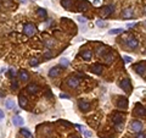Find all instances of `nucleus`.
<instances>
[{
  "label": "nucleus",
  "instance_id": "f257e3e1",
  "mask_svg": "<svg viewBox=\"0 0 146 138\" xmlns=\"http://www.w3.org/2000/svg\"><path fill=\"white\" fill-rule=\"evenodd\" d=\"M123 119H124V115L122 112H113L112 114V121H113L114 126L118 131L123 130Z\"/></svg>",
  "mask_w": 146,
  "mask_h": 138
},
{
  "label": "nucleus",
  "instance_id": "f03ea898",
  "mask_svg": "<svg viewBox=\"0 0 146 138\" xmlns=\"http://www.w3.org/2000/svg\"><path fill=\"white\" fill-rule=\"evenodd\" d=\"M76 9L77 11H86L89 9V3L85 0H78L76 4Z\"/></svg>",
  "mask_w": 146,
  "mask_h": 138
},
{
  "label": "nucleus",
  "instance_id": "7ed1b4c3",
  "mask_svg": "<svg viewBox=\"0 0 146 138\" xmlns=\"http://www.w3.org/2000/svg\"><path fill=\"white\" fill-rule=\"evenodd\" d=\"M133 68L135 70V72H137L138 75H144V72H145V70H146V62L145 61L138 62V64H135L133 66Z\"/></svg>",
  "mask_w": 146,
  "mask_h": 138
},
{
  "label": "nucleus",
  "instance_id": "20e7f679",
  "mask_svg": "<svg viewBox=\"0 0 146 138\" xmlns=\"http://www.w3.org/2000/svg\"><path fill=\"white\" fill-rule=\"evenodd\" d=\"M119 86H121L122 89H123L124 92H127V93H129L130 90H132V83H130L129 78H124V80H122V82L119 83Z\"/></svg>",
  "mask_w": 146,
  "mask_h": 138
},
{
  "label": "nucleus",
  "instance_id": "39448f33",
  "mask_svg": "<svg viewBox=\"0 0 146 138\" xmlns=\"http://www.w3.org/2000/svg\"><path fill=\"white\" fill-rule=\"evenodd\" d=\"M23 31H25V33L27 35H33L35 32H37V28H35L34 25H32V23H27V25H25V28H23Z\"/></svg>",
  "mask_w": 146,
  "mask_h": 138
},
{
  "label": "nucleus",
  "instance_id": "423d86ee",
  "mask_svg": "<svg viewBox=\"0 0 146 138\" xmlns=\"http://www.w3.org/2000/svg\"><path fill=\"white\" fill-rule=\"evenodd\" d=\"M114 7L112 6V5H108V6H104L101 10V12H100V15H101L104 19H106V17H108L110 15H111L112 12H113Z\"/></svg>",
  "mask_w": 146,
  "mask_h": 138
},
{
  "label": "nucleus",
  "instance_id": "0eeeda50",
  "mask_svg": "<svg viewBox=\"0 0 146 138\" xmlns=\"http://www.w3.org/2000/svg\"><path fill=\"white\" fill-rule=\"evenodd\" d=\"M130 128L134 132H141V130H143V122L138 121V120H134V121L130 123Z\"/></svg>",
  "mask_w": 146,
  "mask_h": 138
},
{
  "label": "nucleus",
  "instance_id": "6e6552de",
  "mask_svg": "<svg viewBox=\"0 0 146 138\" xmlns=\"http://www.w3.org/2000/svg\"><path fill=\"white\" fill-rule=\"evenodd\" d=\"M78 106H79V109L82 111H88L90 110V103L89 102H86V100H83V99H79L78 100Z\"/></svg>",
  "mask_w": 146,
  "mask_h": 138
},
{
  "label": "nucleus",
  "instance_id": "1a4fd4ad",
  "mask_svg": "<svg viewBox=\"0 0 146 138\" xmlns=\"http://www.w3.org/2000/svg\"><path fill=\"white\" fill-rule=\"evenodd\" d=\"M117 108L118 109L127 110L128 109V99L127 98H119L117 102Z\"/></svg>",
  "mask_w": 146,
  "mask_h": 138
},
{
  "label": "nucleus",
  "instance_id": "9d476101",
  "mask_svg": "<svg viewBox=\"0 0 146 138\" xmlns=\"http://www.w3.org/2000/svg\"><path fill=\"white\" fill-rule=\"evenodd\" d=\"M104 71V66L101 64H94L91 66V72L95 75H101Z\"/></svg>",
  "mask_w": 146,
  "mask_h": 138
},
{
  "label": "nucleus",
  "instance_id": "9b49d317",
  "mask_svg": "<svg viewBox=\"0 0 146 138\" xmlns=\"http://www.w3.org/2000/svg\"><path fill=\"white\" fill-rule=\"evenodd\" d=\"M135 114L138 116H146V109L141 104H137L135 105Z\"/></svg>",
  "mask_w": 146,
  "mask_h": 138
},
{
  "label": "nucleus",
  "instance_id": "f8f14e48",
  "mask_svg": "<svg viewBox=\"0 0 146 138\" xmlns=\"http://www.w3.org/2000/svg\"><path fill=\"white\" fill-rule=\"evenodd\" d=\"M67 84L71 87V88H77L79 86V80L77 77H70L67 80Z\"/></svg>",
  "mask_w": 146,
  "mask_h": 138
},
{
  "label": "nucleus",
  "instance_id": "ddd939ff",
  "mask_svg": "<svg viewBox=\"0 0 146 138\" xmlns=\"http://www.w3.org/2000/svg\"><path fill=\"white\" fill-rule=\"evenodd\" d=\"M26 89H27V92H28L29 94H35L39 90V87L37 86L35 83H29L28 86H27V88H26Z\"/></svg>",
  "mask_w": 146,
  "mask_h": 138
},
{
  "label": "nucleus",
  "instance_id": "4468645a",
  "mask_svg": "<svg viewBox=\"0 0 146 138\" xmlns=\"http://www.w3.org/2000/svg\"><path fill=\"white\" fill-rule=\"evenodd\" d=\"M127 45H128V48H130V49H135V48H138L139 42H138L135 38H128L127 39Z\"/></svg>",
  "mask_w": 146,
  "mask_h": 138
},
{
  "label": "nucleus",
  "instance_id": "2eb2a0df",
  "mask_svg": "<svg viewBox=\"0 0 146 138\" xmlns=\"http://www.w3.org/2000/svg\"><path fill=\"white\" fill-rule=\"evenodd\" d=\"M60 73H61L60 66H55V67L50 68V71H49V76H50V77H57Z\"/></svg>",
  "mask_w": 146,
  "mask_h": 138
},
{
  "label": "nucleus",
  "instance_id": "dca6fc26",
  "mask_svg": "<svg viewBox=\"0 0 146 138\" xmlns=\"http://www.w3.org/2000/svg\"><path fill=\"white\" fill-rule=\"evenodd\" d=\"M133 15H134V12H133V9H132V7H128V9H125L123 12H122V17H123V19H125V20L132 19V17H133Z\"/></svg>",
  "mask_w": 146,
  "mask_h": 138
},
{
  "label": "nucleus",
  "instance_id": "f3484780",
  "mask_svg": "<svg viewBox=\"0 0 146 138\" xmlns=\"http://www.w3.org/2000/svg\"><path fill=\"white\" fill-rule=\"evenodd\" d=\"M12 123L15 126H23L25 120H23L20 115H16V116H13V117H12Z\"/></svg>",
  "mask_w": 146,
  "mask_h": 138
},
{
  "label": "nucleus",
  "instance_id": "a211bd4d",
  "mask_svg": "<svg viewBox=\"0 0 146 138\" xmlns=\"http://www.w3.org/2000/svg\"><path fill=\"white\" fill-rule=\"evenodd\" d=\"M104 59H105V61H106V64H112V61L114 60V54L113 53H107V54L104 56Z\"/></svg>",
  "mask_w": 146,
  "mask_h": 138
},
{
  "label": "nucleus",
  "instance_id": "6ab92c4d",
  "mask_svg": "<svg viewBox=\"0 0 146 138\" xmlns=\"http://www.w3.org/2000/svg\"><path fill=\"white\" fill-rule=\"evenodd\" d=\"M15 106H16V104H15V100L7 99L6 102H5V108H6V109L12 110V109H15Z\"/></svg>",
  "mask_w": 146,
  "mask_h": 138
},
{
  "label": "nucleus",
  "instance_id": "aec40b11",
  "mask_svg": "<svg viewBox=\"0 0 146 138\" xmlns=\"http://www.w3.org/2000/svg\"><path fill=\"white\" fill-rule=\"evenodd\" d=\"M18 77H20V80H22V81H28L29 80V75H28L27 71L21 70L20 71V73H18Z\"/></svg>",
  "mask_w": 146,
  "mask_h": 138
},
{
  "label": "nucleus",
  "instance_id": "412c9836",
  "mask_svg": "<svg viewBox=\"0 0 146 138\" xmlns=\"http://www.w3.org/2000/svg\"><path fill=\"white\" fill-rule=\"evenodd\" d=\"M82 56H83V59H84V60H90V59H91V56H93L91 50H89V49H85V50L82 53Z\"/></svg>",
  "mask_w": 146,
  "mask_h": 138
},
{
  "label": "nucleus",
  "instance_id": "4be33fe9",
  "mask_svg": "<svg viewBox=\"0 0 146 138\" xmlns=\"http://www.w3.org/2000/svg\"><path fill=\"white\" fill-rule=\"evenodd\" d=\"M18 103H20L21 108H26V106H27V98H26L23 94H21V95L18 96Z\"/></svg>",
  "mask_w": 146,
  "mask_h": 138
},
{
  "label": "nucleus",
  "instance_id": "5701e85b",
  "mask_svg": "<svg viewBox=\"0 0 146 138\" xmlns=\"http://www.w3.org/2000/svg\"><path fill=\"white\" fill-rule=\"evenodd\" d=\"M107 48L106 47H101V48H99L98 50H96V54H98V56H105L106 54H107Z\"/></svg>",
  "mask_w": 146,
  "mask_h": 138
},
{
  "label": "nucleus",
  "instance_id": "b1692460",
  "mask_svg": "<svg viewBox=\"0 0 146 138\" xmlns=\"http://www.w3.org/2000/svg\"><path fill=\"white\" fill-rule=\"evenodd\" d=\"M73 1H74V0H62V1H61V5H62L65 9L68 10V9H71V5L73 4Z\"/></svg>",
  "mask_w": 146,
  "mask_h": 138
},
{
  "label": "nucleus",
  "instance_id": "393cba45",
  "mask_svg": "<svg viewBox=\"0 0 146 138\" xmlns=\"http://www.w3.org/2000/svg\"><path fill=\"white\" fill-rule=\"evenodd\" d=\"M21 135L25 138H33V135L27 128H21Z\"/></svg>",
  "mask_w": 146,
  "mask_h": 138
},
{
  "label": "nucleus",
  "instance_id": "a878e982",
  "mask_svg": "<svg viewBox=\"0 0 146 138\" xmlns=\"http://www.w3.org/2000/svg\"><path fill=\"white\" fill-rule=\"evenodd\" d=\"M122 32H123V29L122 28H113V29H111L108 33H110L111 35H116V34H121Z\"/></svg>",
  "mask_w": 146,
  "mask_h": 138
},
{
  "label": "nucleus",
  "instance_id": "bb28decb",
  "mask_svg": "<svg viewBox=\"0 0 146 138\" xmlns=\"http://www.w3.org/2000/svg\"><path fill=\"white\" fill-rule=\"evenodd\" d=\"M37 13H38L39 17H45L46 16V10L45 9H41V7H39L38 11H37Z\"/></svg>",
  "mask_w": 146,
  "mask_h": 138
},
{
  "label": "nucleus",
  "instance_id": "cd10ccee",
  "mask_svg": "<svg viewBox=\"0 0 146 138\" xmlns=\"http://www.w3.org/2000/svg\"><path fill=\"white\" fill-rule=\"evenodd\" d=\"M60 65L61 66H64V67H68V65H70V61H68V59L66 58H62L60 61Z\"/></svg>",
  "mask_w": 146,
  "mask_h": 138
},
{
  "label": "nucleus",
  "instance_id": "c85d7f7f",
  "mask_svg": "<svg viewBox=\"0 0 146 138\" xmlns=\"http://www.w3.org/2000/svg\"><path fill=\"white\" fill-rule=\"evenodd\" d=\"M82 132H83V135H84V137H85V138H90V137H91V132L85 131V130H84V127L82 128Z\"/></svg>",
  "mask_w": 146,
  "mask_h": 138
},
{
  "label": "nucleus",
  "instance_id": "c756f323",
  "mask_svg": "<svg viewBox=\"0 0 146 138\" xmlns=\"http://www.w3.org/2000/svg\"><path fill=\"white\" fill-rule=\"evenodd\" d=\"M96 25H98L99 27H106V26H107V23L104 22L102 20H99V21H96Z\"/></svg>",
  "mask_w": 146,
  "mask_h": 138
},
{
  "label": "nucleus",
  "instance_id": "7c9ffc66",
  "mask_svg": "<svg viewBox=\"0 0 146 138\" xmlns=\"http://www.w3.org/2000/svg\"><path fill=\"white\" fill-rule=\"evenodd\" d=\"M38 64H39L38 59H32V60L29 61V65H31V66H37Z\"/></svg>",
  "mask_w": 146,
  "mask_h": 138
},
{
  "label": "nucleus",
  "instance_id": "2f4dec72",
  "mask_svg": "<svg viewBox=\"0 0 146 138\" xmlns=\"http://www.w3.org/2000/svg\"><path fill=\"white\" fill-rule=\"evenodd\" d=\"M9 73H10V76H11V77H15V76H16V70H13V68H10V70H9Z\"/></svg>",
  "mask_w": 146,
  "mask_h": 138
},
{
  "label": "nucleus",
  "instance_id": "473e14b6",
  "mask_svg": "<svg viewBox=\"0 0 146 138\" xmlns=\"http://www.w3.org/2000/svg\"><path fill=\"white\" fill-rule=\"evenodd\" d=\"M52 56H54V55H52V53H51V52H48V53H45V54H44L45 59H50V58H52Z\"/></svg>",
  "mask_w": 146,
  "mask_h": 138
},
{
  "label": "nucleus",
  "instance_id": "72a5a7b5",
  "mask_svg": "<svg viewBox=\"0 0 146 138\" xmlns=\"http://www.w3.org/2000/svg\"><path fill=\"white\" fill-rule=\"evenodd\" d=\"M17 87H18V83H17L16 81H13L12 83H11V89H13V90H15V89L17 88Z\"/></svg>",
  "mask_w": 146,
  "mask_h": 138
},
{
  "label": "nucleus",
  "instance_id": "f704fd0d",
  "mask_svg": "<svg viewBox=\"0 0 146 138\" xmlns=\"http://www.w3.org/2000/svg\"><path fill=\"white\" fill-rule=\"evenodd\" d=\"M60 98H65V99H70L71 96L68 95V94H66V93H61V94H60Z\"/></svg>",
  "mask_w": 146,
  "mask_h": 138
},
{
  "label": "nucleus",
  "instance_id": "c9c22d12",
  "mask_svg": "<svg viewBox=\"0 0 146 138\" xmlns=\"http://www.w3.org/2000/svg\"><path fill=\"white\" fill-rule=\"evenodd\" d=\"M78 20H79V22H82V23H85L86 22V19H85V17L79 16V17H78Z\"/></svg>",
  "mask_w": 146,
  "mask_h": 138
},
{
  "label": "nucleus",
  "instance_id": "e433bc0d",
  "mask_svg": "<svg viewBox=\"0 0 146 138\" xmlns=\"http://www.w3.org/2000/svg\"><path fill=\"white\" fill-rule=\"evenodd\" d=\"M123 59H124V61H125V62H130V61L133 60L130 56H123Z\"/></svg>",
  "mask_w": 146,
  "mask_h": 138
},
{
  "label": "nucleus",
  "instance_id": "4c0bfd02",
  "mask_svg": "<svg viewBox=\"0 0 146 138\" xmlns=\"http://www.w3.org/2000/svg\"><path fill=\"white\" fill-rule=\"evenodd\" d=\"M135 138H145V135H144V133H139V135H137Z\"/></svg>",
  "mask_w": 146,
  "mask_h": 138
},
{
  "label": "nucleus",
  "instance_id": "58836bf2",
  "mask_svg": "<svg viewBox=\"0 0 146 138\" xmlns=\"http://www.w3.org/2000/svg\"><path fill=\"white\" fill-rule=\"evenodd\" d=\"M3 119H4V111L0 109V120H3Z\"/></svg>",
  "mask_w": 146,
  "mask_h": 138
},
{
  "label": "nucleus",
  "instance_id": "ea45409f",
  "mask_svg": "<svg viewBox=\"0 0 146 138\" xmlns=\"http://www.w3.org/2000/svg\"><path fill=\"white\" fill-rule=\"evenodd\" d=\"M4 96H5V93H4L3 90H0V99H3Z\"/></svg>",
  "mask_w": 146,
  "mask_h": 138
},
{
  "label": "nucleus",
  "instance_id": "a19ab883",
  "mask_svg": "<svg viewBox=\"0 0 146 138\" xmlns=\"http://www.w3.org/2000/svg\"><path fill=\"white\" fill-rule=\"evenodd\" d=\"M134 26H135V23H128L127 25L128 28H132V27H134Z\"/></svg>",
  "mask_w": 146,
  "mask_h": 138
},
{
  "label": "nucleus",
  "instance_id": "79ce46f5",
  "mask_svg": "<svg viewBox=\"0 0 146 138\" xmlns=\"http://www.w3.org/2000/svg\"><path fill=\"white\" fill-rule=\"evenodd\" d=\"M94 5H96V6L100 5V0H94Z\"/></svg>",
  "mask_w": 146,
  "mask_h": 138
},
{
  "label": "nucleus",
  "instance_id": "37998d69",
  "mask_svg": "<svg viewBox=\"0 0 146 138\" xmlns=\"http://www.w3.org/2000/svg\"><path fill=\"white\" fill-rule=\"evenodd\" d=\"M71 138H79V137H77V136H72Z\"/></svg>",
  "mask_w": 146,
  "mask_h": 138
},
{
  "label": "nucleus",
  "instance_id": "c03bdc74",
  "mask_svg": "<svg viewBox=\"0 0 146 138\" xmlns=\"http://www.w3.org/2000/svg\"><path fill=\"white\" fill-rule=\"evenodd\" d=\"M21 1H22V3H26V1H27V0H21Z\"/></svg>",
  "mask_w": 146,
  "mask_h": 138
},
{
  "label": "nucleus",
  "instance_id": "a18cd8bd",
  "mask_svg": "<svg viewBox=\"0 0 146 138\" xmlns=\"http://www.w3.org/2000/svg\"><path fill=\"white\" fill-rule=\"evenodd\" d=\"M145 11H146V7H145Z\"/></svg>",
  "mask_w": 146,
  "mask_h": 138
},
{
  "label": "nucleus",
  "instance_id": "49530a36",
  "mask_svg": "<svg viewBox=\"0 0 146 138\" xmlns=\"http://www.w3.org/2000/svg\"><path fill=\"white\" fill-rule=\"evenodd\" d=\"M145 138H146V135H145Z\"/></svg>",
  "mask_w": 146,
  "mask_h": 138
}]
</instances>
